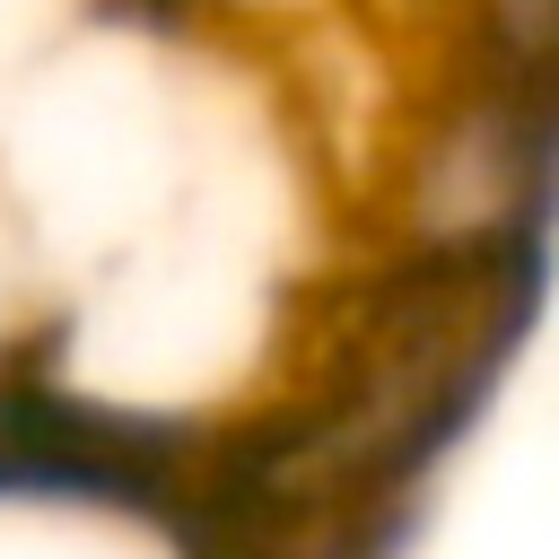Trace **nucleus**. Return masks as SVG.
<instances>
[{
    "instance_id": "f257e3e1",
    "label": "nucleus",
    "mask_w": 559,
    "mask_h": 559,
    "mask_svg": "<svg viewBox=\"0 0 559 559\" xmlns=\"http://www.w3.org/2000/svg\"><path fill=\"white\" fill-rule=\"evenodd\" d=\"M192 437L114 402H87L52 376L0 384V498H70V507H122L175 524L192 480Z\"/></svg>"
}]
</instances>
